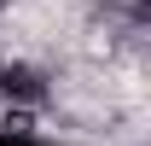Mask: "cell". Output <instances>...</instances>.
Segmentation results:
<instances>
[]
</instances>
